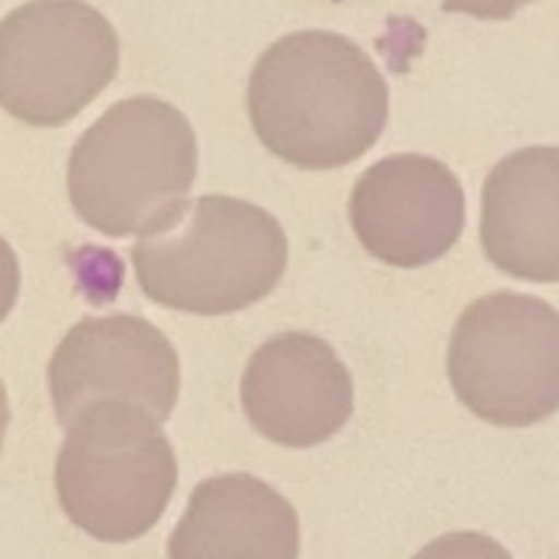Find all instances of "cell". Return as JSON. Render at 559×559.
Listing matches in <instances>:
<instances>
[{"mask_svg": "<svg viewBox=\"0 0 559 559\" xmlns=\"http://www.w3.org/2000/svg\"><path fill=\"white\" fill-rule=\"evenodd\" d=\"M290 260L280 221L240 198L204 194L158 234L132 247L142 294L191 317H227L260 304Z\"/></svg>", "mask_w": 559, "mask_h": 559, "instance_id": "obj_3", "label": "cell"}, {"mask_svg": "<svg viewBox=\"0 0 559 559\" xmlns=\"http://www.w3.org/2000/svg\"><path fill=\"white\" fill-rule=\"evenodd\" d=\"M412 559H513V556L487 533L457 530V533H444V536L431 539Z\"/></svg>", "mask_w": 559, "mask_h": 559, "instance_id": "obj_12", "label": "cell"}, {"mask_svg": "<svg viewBox=\"0 0 559 559\" xmlns=\"http://www.w3.org/2000/svg\"><path fill=\"white\" fill-rule=\"evenodd\" d=\"M53 484L73 526L99 543H132L168 510L178 461L158 418L132 402L106 399L67 425Z\"/></svg>", "mask_w": 559, "mask_h": 559, "instance_id": "obj_4", "label": "cell"}, {"mask_svg": "<svg viewBox=\"0 0 559 559\" xmlns=\"http://www.w3.org/2000/svg\"><path fill=\"white\" fill-rule=\"evenodd\" d=\"M21 297V263L14 247L0 237V323H4Z\"/></svg>", "mask_w": 559, "mask_h": 559, "instance_id": "obj_14", "label": "cell"}, {"mask_svg": "<svg viewBox=\"0 0 559 559\" xmlns=\"http://www.w3.org/2000/svg\"><path fill=\"white\" fill-rule=\"evenodd\" d=\"M119 73V37L83 0H31L0 21V109L40 129L73 122Z\"/></svg>", "mask_w": 559, "mask_h": 559, "instance_id": "obj_6", "label": "cell"}, {"mask_svg": "<svg viewBox=\"0 0 559 559\" xmlns=\"http://www.w3.org/2000/svg\"><path fill=\"white\" fill-rule=\"evenodd\" d=\"M57 421L67 428L86 405L119 399L165 421L181 392V362L168 336L142 317L80 320L47 366Z\"/></svg>", "mask_w": 559, "mask_h": 559, "instance_id": "obj_7", "label": "cell"}, {"mask_svg": "<svg viewBox=\"0 0 559 559\" xmlns=\"http://www.w3.org/2000/svg\"><path fill=\"white\" fill-rule=\"evenodd\" d=\"M168 559H300V516L253 474L207 477L168 536Z\"/></svg>", "mask_w": 559, "mask_h": 559, "instance_id": "obj_11", "label": "cell"}, {"mask_svg": "<svg viewBox=\"0 0 559 559\" xmlns=\"http://www.w3.org/2000/svg\"><path fill=\"white\" fill-rule=\"evenodd\" d=\"M526 4H533V0H444L441 8L448 14H467L477 21H507Z\"/></svg>", "mask_w": 559, "mask_h": 559, "instance_id": "obj_13", "label": "cell"}, {"mask_svg": "<svg viewBox=\"0 0 559 559\" xmlns=\"http://www.w3.org/2000/svg\"><path fill=\"white\" fill-rule=\"evenodd\" d=\"M247 112L270 155L294 168L330 171L379 142L389 122V83L343 34L300 31L257 60Z\"/></svg>", "mask_w": 559, "mask_h": 559, "instance_id": "obj_1", "label": "cell"}, {"mask_svg": "<svg viewBox=\"0 0 559 559\" xmlns=\"http://www.w3.org/2000/svg\"><path fill=\"white\" fill-rule=\"evenodd\" d=\"M8 425H11V402H8V389H4V382H0V448H4Z\"/></svg>", "mask_w": 559, "mask_h": 559, "instance_id": "obj_15", "label": "cell"}, {"mask_svg": "<svg viewBox=\"0 0 559 559\" xmlns=\"http://www.w3.org/2000/svg\"><path fill=\"white\" fill-rule=\"evenodd\" d=\"M448 379L467 412L530 428L559 412V313L523 294L474 300L454 323Z\"/></svg>", "mask_w": 559, "mask_h": 559, "instance_id": "obj_5", "label": "cell"}, {"mask_svg": "<svg viewBox=\"0 0 559 559\" xmlns=\"http://www.w3.org/2000/svg\"><path fill=\"white\" fill-rule=\"evenodd\" d=\"M480 243L487 260L530 284H559V148L510 152L484 181Z\"/></svg>", "mask_w": 559, "mask_h": 559, "instance_id": "obj_10", "label": "cell"}, {"mask_svg": "<svg viewBox=\"0 0 559 559\" xmlns=\"http://www.w3.org/2000/svg\"><path fill=\"white\" fill-rule=\"evenodd\" d=\"M198 175L191 122L158 96L109 106L73 145L67 188L73 211L106 237L168 230Z\"/></svg>", "mask_w": 559, "mask_h": 559, "instance_id": "obj_2", "label": "cell"}, {"mask_svg": "<svg viewBox=\"0 0 559 559\" xmlns=\"http://www.w3.org/2000/svg\"><path fill=\"white\" fill-rule=\"evenodd\" d=\"M240 405L266 441L317 448L353 418V376L326 340L280 333L250 356Z\"/></svg>", "mask_w": 559, "mask_h": 559, "instance_id": "obj_9", "label": "cell"}, {"mask_svg": "<svg viewBox=\"0 0 559 559\" xmlns=\"http://www.w3.org/2000/svg\"><path fill=\"white\" fill-rule=\"evenodd\" d=\"M349 221L376 260L402 270L428 266L461 240L464 188L438 158L389 155L359 175Z\"/></svg>", "mask_w": 559, "mask_h": 559, "instance_id": "obj_8", "label": "cell"}]
</instances>
